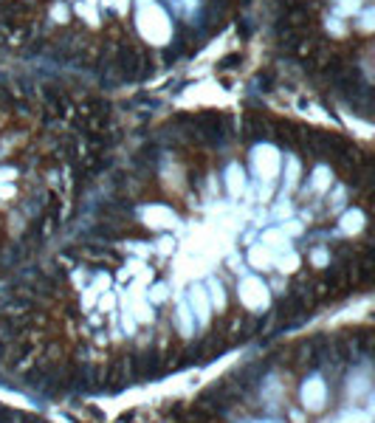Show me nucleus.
Here are the masks:
<instances>
[{
  "mask_svg": "<svg viewBox=\"0 0 375 423\" xmlns=\"http://www.w3.org/2000/svg\"><path fill=\"white\" fill-rule=\"evenodd\" d=\"M226 118L178 116V184L161 178L144 144L85 234L17 291L12 344L40 372L76 387L158 375L296 319L369 274V200L352 203L369 197L367 152L274 118L251 172L237 158L217 167L212 147Z\"/></svg>",
  "mask_w": 375,
  "mask_h": 423,
  "instance_id": "nucleus-1",
  "label": "nucleus"
}]
</instances>
